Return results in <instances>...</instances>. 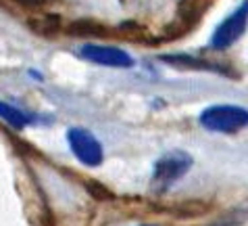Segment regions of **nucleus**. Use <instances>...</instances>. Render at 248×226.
<instances>
[{"label": "nucleus", "instance_id": "nucleus-6", "mask_svg": "<svg viewBox=\"0 0 248 226\" xmlns=\"http://www.w3.org/2000/svg\"><path fill=\"white\" fill-rule=\"evenodd\" d=\"M213 2H215V0H180L173 30L177 34L188 32L190 27H194L198 21H201V17L204 15L206 9H209Z\"/></svg>", "mask_w": 248, "mask_h": 226}, {"label": "nucleus", "instance_id": "nucleus-9", "mask_svg": "<svg viewBox=\"0 0 248 226\" xmlns=\"http://www.w3.org/2000/svg\"><path fill=\"white\" fill-rule=\"evenodd\" d=\"M86 189H88V193H90L94 199H98V201H111L113 199V193L105 187V184H100V182L88 180L86 182Z\"/></svg>", "mask_w": 248, "mask_h": 226}, {"label": "nucleus", "instance_id": "nucleus-5", "mask_svg": "<svg viewBox=\"0 0 248 226\" xmlns=\"http://www.w3.org/2000/svg\"><path fill=\"white\" fill-rule=\"evenodd\" d=\"M79 54L92 63L105 65V67H132L134 59L125 51L115 49V46H102V44H86L79 49Z\"/></svg>", "mask_w": 248, "mask_h": 226}, {"label": "nucleus", "instance_id": "nucleus-1", "mask_svg": "<svg viewBox=\"0 0 248 226\" xmlns=\"http://www.w3.org/2000/svg\"><path fill=\"white\" fill-rule=\"evenodd\" d=\"M201 124L211 132L232 134L248 126V111L236 105H215L202 111Z\"/></svg>", "mask_w": 248, "mask_h": 226}, {"label": "nucleus", "instance_id": "nucleus-4", "mask_svg": "<svg viewBox=\"0 0 248 226\" xmlns=\"http://www.w3.org/2000/svg\"><path fill=\"white\" fill-rule=\"evenodd\" d=\"M67 140H69V147H71L73 155L84 163V166H100L102 163V147L100 142L94 139L92 132L88 130H81V128H71L67 132Z\"/></svg>", "mask_w": 248, "mask_h": 226}, {"label": "nucleus", "instance_id": "nucleus-3", "mask_svg": "<svg viewBox=\"0 0 248 226\" xmlns=\"http://www.w3.org/2000/svg\"><path fill=\"white\" fill-rule=\"evenodd\" d=\"M246 25H248V0H244V2L217 27L215 34H213V38H211V46L217 51L230 49V46L246 32Z\"/></svg>", "mask_w": 248, "mask_h": 226}, {"label": "nucleus", "instance_id": "nucleus-2", "mask_svg": "<svg viewBox=\"0 0 248 226\" xmlns=\"http://www.w3.org/2000/svg\"><path fill=\"white\" fill-rule=\"evenodd\" d=\"M192 168V157L184 151H171V153L163 155L155 166V176H153V189L158 193L167 191L171 184H175L180 178Z\"/></svg>", "mask_w": 248, "mask_h": 226}, {"label": "nucleus", "instance_id": "nucleus-7", "mask_svg": "<svg viewBox=\"0 0 248 226\" xmlns=\"http://www.w3.org/2000/svg\"><path fill=\"white\" fill-rule=\"evenodd\" d=\"M0 120H4L13 128H25L30 124V115H25L21 109L9 105V103L0 101Z\"/></svg>", "mask_w": 248, "mask_h": 226}, {"label": "nucleus", "instance_id": "nucleus-8", "mask_svg": "<svg viewBox=\"0 0 248 226\" xmlns=\"http://www.w3.org/2000/svg\"><path fill=\"white\" fill-rule=\"evenodd\" d=\"M69 32L73 36H105L107 30L94 21H75L73 25H69Z\"/></svg>", "mask_w": 248, "mask_h": 226}]
</instances>
